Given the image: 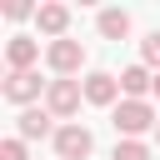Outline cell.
<instances>
[{
  "instance_id": "6da1fadb",
  "label": "cell",
  "mask_w": 160,
  "mask_h": 160,
  "mask_svg": "<svg viewBox=\"0 0 160 160\" xmlns=\"http://www.w3.org/2000/svg\"><path fill=\"white\" fill-rule=\"evenodd\" d=\"M110 120H115L120 140H140L145 130H155V125H160V115H155V105H150V100H120Z\"/></svg>"
},
{
  "instance_id": "7a4b0ae2",
  "label": "cell",
  "mask_w": 160,
  "mask_h": 160,
  "mask_svg": "<svg viewBox=\"0 0 160 160\" xmlns=\"http://www.w3.org/2000/svg\"><path fill=\"white\" fill-rule=\"evenodd\" d=\"M45 65L55 70V80H70V75L85 65V45L70 40V35H65V40H50V45H45Z\"/></svg>"
},
{
  "instance_id": "3957f363",
  "label": "cell",
  "mask_w": 160,
  "mask_h": 160,
  "mask_svg": "<svg viewBox=\"0 0 160 160\" xmlns=\"http://www.w3.org/2000/svg\"><path fill=\"white\" fill-rule=\"evenodd\" d=\"M80 100H85V85L80 80H50V90H45V110L55 120H70L80 110Z\"/></svg>"
},
{
  "instance_id": "277c9868",
  "label": "cell",
  "mask_w": 160,
  "mask_h": 160,
  "mask_svg": "<svg viewBox=\"0 0 160 160\" xmlns=\"http://www.w3.org/2000/svg\"><path fill=\"white\" fill-rule=\"evenodd\" d=\"M40 90H50V85L40 80V70H10V75H5V100H10V105H25V110H30V100H40Z\"/></svg>"
},
{
  "instance_id": "5b68a950",
  "label": "cell",
  "mask_w": 160,
  "mask_h": 160,
  "mask_svg": "<svg viewBox=\"0 0 160 160\" xmlns=\"http://www.w3.org/2000/svg\"><path fill=\"white\" fill-rule=\"evenodd\" d=\"M90 150H95V135H90L85 125H75V120H70V125H60V130H55V155H60V160H85Z\"/></svg>"
},
{
  "instance_id": "8992f818",
  "label": "cell",
  "mask_w": 160,
  "mask_h": 160,
  "mask_svg": "<svg viewBox=\"0 0 160 160\" xmlns=\"http://www.w3.org/2000/svg\"><path fill=\"white\" fill-rule=\"evenodd\" d=\"M50 120H55L50 110L30 105V110H20V115H15V135H20V140H45V135L55 140V130H60V125H50Z\"/></svg>"
},
{
  "instance_id": "52a82bcc",
  "label": "cell",
  "mask_w": 160,
  "mask_h": 160,
  "mask_svg": "<svg viewBox=\"0 0 160 160\" xmlns=\"http://www.w3.org/2000/svg\"><path fill=\"white\" fill-rule=\"evenodd\" d=\"M80 85H85V100L90 105H120V80L110 70H90Z\"/></svg>"
},
{
  "instance_id": "ba28073f",
  "label": "cell",
  "mask_w": 160,
  "mask_h": 160,
  "mask_svg": "<svg viewBox=\"0 0 160 160\" xmlns=\"http://www.w3.org/2000/svg\"><path fill=\"white\" fill-rule=\"evenodd\" d=\"M35 25H40V35H50V40H65V30H70V5H60V0H45V5L35 10Z\"/></svg>"
},
{
  "instance_id": "9c48e42d",
  "label": "cell",
  "mask_w": 160,
  "mask_h": 160,
  "mask_svg": "<svg viewBox=\"0 0 160 160\" xmlns=\"http://www.w3.org/2000/svg\"><path fill=\"white\" fill-rule=\"evenodd\" d=\"M35 60H40V40L15 35V40L5 45V65H10V70H35Z\"/></svg>"
},
{
  "instance_id": "30bf717a",
  "label": "cell",
  "mask_w": 160,
  "mask_h": 160,
  "mask_svg": "<svg viewBox=\"0 0 160 160\" xmlns=\"http://www.w3.org/2000/svg\"><path fill=\"white\" fill-rule=\"evenodd\" d=\"M120 90H125V100H145V95L155 90L150 65H125V70H120Z\"/></svg>"
},
{
  "instance_id": "8fae6325",
  "label": "cell",
  "mask_w": 160,
  "mask_h": 160,
  "mask_svg": "<svg viewBox=\"0 0 160 160\" xmlns=\"http://www.w3.org/2000/svg\"><path fill=\"white\" fill-rule=\"evenodd\" d=\"M95 25H100L105 40H125V35H130V15H125V10H100Z\"/></svg>"
},
{
  "instance_id": "7c38bea8",
  "label": "cell",
  "mask_w": 160,
  "mask_h": 160,
  "mask_svg": "<svg viewBox=\"0 0 160 160\" xmlns=\"http://www.w3.org/2000/svg\"><path fill=\"white\" fill-rule=\"evenodd\" d=\"M110 160H155V150H150V145H145V140H120V145H115V155H110Z\"/></svg>"
},
{
  "instance_id": "4fadbf2b",
  "label": "cell",
  "mask_w": 160,
  "mask_h": 160,
  "mask_svg": "<svg viewBox=\"0 0 160 160\" xmlns=\"http://www.w3.org/2000/svg\"><path fill=\"white\" fill-rule=\"evenodd\" d=\"M140 55H145V65H155V75H160V30H150V35L140 40Z\"/></svg>"
},
{
  "instance_id": "5bb4252c",
  "label": "cell",
  "mask_w": 160,
  "mask_h": 160,
  "mask_svg": "<svg viewBox=\"0 0 160 160\" xmlns=\"http://www.w3.org/2000/svg\"><path fill=\"white\" fill-rule=\"evenodd\" d=\"M0 160H30V150H25V140H20V135H10V140L0 145Z\"/></svg>"
},
{
  "instance_id": "9a60e30c",
  "label": "cell",
  "mask_w": 160,
  "mask_h": 160,
  "mask_svg": "<svg viewBox=\"0 0 160 160\" xmlns=\"http://www.w3.org/2000/svg\"><path fill=\"white\" fill-rule=\"evenodd\" d=\"M0 10H5V15H10V20H25V15H35V10H40V5H25V0H5V5H0Z\"/></svg>"
},
{
  "instance_id": "2e32d148",
  "label": "cell",
  "mask_w": 160,
  "mask_h": 160,
  "mask_svg": "<svg viewBox=\"0 0 160 160\" xmlns=\"http://www.w3.org/2000/svg\"><path fill=\"white\" fill-rule=\"evenodd\" d=\"M155 95H160V75H155Z\"/></svg>"
},
{
  "instance_id": "e0dca14e",
  "label": "cell",
  "mask_w": 160,
  "mask_h": 160,
  "mask_svg": "<svg viewBox=\"0 0 160 160\" xmlns=\"http://www.w3.org/2000/svg\"><path fill=\"white\" fill-rule=\"evenodd\" d=\"M155 145H160V125H155Z\"/></svg>"
}]
</instances>
